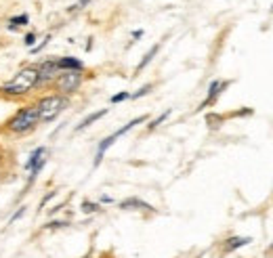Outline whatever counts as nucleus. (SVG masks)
Listing matches in <instances>:
<instances>
[{"label":"nucleus","mask_w":273,"mask_h":258,"mask_svg":"<svg viewBox=\"0 0 273 258\" xmlns=\"http://www.w3.org/2000/svg\"><path fill=\"white\" fill-rule=\"evenodd\" d=\"M36 84H38V69L27 65L23 69H19L9 82H4L0 86V95L9 97V99H17V97L30 95L36 88Z\"/></svg>","instance_id":"nucleus-1"},{"label":"nucleus","mask_w":273,"mask_h":258,"mask_svg":"<svg viewBox=\"0 0 273 258\" xmlns=\"http://www.w3.org/2000/svg\"><path fill=\"white\" fill-rule=\"evenodd\" d=\"M40 124V116H38V105L30 103V105L19 107L4 124V130L11 132L15 137H25Z\"/></svg>","instance_id":"nucleus-2"},{"label":"nucleus","mask_w":273,"mask_h":258,"mask_svg":"<svg viewBox=\"0 0 273 258\" xmlns=\"http://www.w3.org/2000/svg\"><path fill=\"white\" fill-rule=\"evenodd\" d=\"M36 105H38L40 124H48V122H53L55 118H59V114H63V111L69 107V97L59 95V93L46 95L36 101Z\"/></svg>","instance_id":"nucleus-3"},{"label":"nucleus","mask_w":273,"mask_h":258,"mask_svg":"<svg viewBox=\"0 0 273 258\" xmlns=\"http://www.w3.org/2000/svg\"><path fill=\"white\" fill-rule=\"evenodd\" d=\"M82 78H84L82 72H61L53 84H55V88H57L59 95L67 97V95H72V93H76V90L80 88Z\"/></svg>","instance_id":"nucleus-4"},{"label":"nucleus","mask_w":273,"mask_h":258,"mask_svg":"<svg viewBox=\"0 0 273 258\" xmlns=\"http://www.w3.org/2000/svg\"><path fill=\"white\" fill-rule=\"evenodd\" d=\"M36 69H38V84H36V88L53 84V82L57 80V76L61 74L59 67H57V59H44Z\"/></svg>","instance_id":"nucleus-5"},{"label":"nucleus","mask_w":273,"mask_h":258,"mask_svg":"<svg viewBox=\"0 0 273 258\" xmlns=\"http://www.w3.org/2000/svg\"><path fill=\"white\" fill-rule=\"evenodd\" d=\"M57 67H59V72H82L84 63L76 57H61V59H57Z\"/></svg>","instance_id":"nucleus-6"},{"label":"nucleus","mask_w":273,"mask_h":258,"mask_svg":"<svg viewBox=\"0 0 273 258\" xmlns=\"http://www.w3.org/2000/svg\"><path fill=\"white\" fill-rule=\"evenodd\" d=\"M227 86V82H221V80H214V82H210V86H208V97H206V101L202 103V107H208L210 103H214V99L223 93V88ZM200 107V109H202Z\"/></svg>","instance_id":"nucleus-7"},{"label":"nucleus","mask_w":273,"mask_h":258,"mask_svg":"<svg viewBox=\"0 0 273 258\" xmlns=\"http://www.w3.org/2000/svg\"><path fill=\"white\" fill-rule=\"evenodd\" d=\"M107 107H105V109H99V111H95V114H90V116H86V118H84V120L78 124V126H76V132H82V130H86L88 126H90V124H95L97 120H101V118L105 116V114H107Z\"/></svg>","instance_id":"nucleus-8"},{"label":"nucleus","mask_w":273,"mask_h":258,"mask_svg":"<svg viewBox=\"0 0 273 258\" xmlns=\"http://www.w3.org/2000/svg\"><path fill=\"white\" fill-rule=\"evenodd\" d=\"M42 158H46V147H36V149H34V151L30 153V158L25 159V166H23V168H25L27 172H30V170L34 168V166H36V164L40 162Z\"/></svg>","instance_id":"nucleus-9"},{"label":"nucleus","mask_w":273,"mask_h":258,"mask_svg":"<svg viewBox=\"0 0 273 258\" xmlns=\"http://www.w3.org/2000/svg\"><path fill=\"white\" fill-rule=\"evenodd\" d=\"M30 23V15L27 13H23V15H15V17H9V23H6V27H9L11 32H17L19 27H23Z\"/></svg>","instance_id":"nucleus-10"},{"label":"nucleus","mask_w":273,"mask_h":258,"mask_svg":"<svg viewBox=\"0 0 273 258\" xmlns=\"http://www.w3.org/2000/svg\"><path fill=\"white\" fill-rule=\"evenodd\" d=\"M248 241H252L250 237H231V239H227V243H225V252H233V250L246 246Z\"/></svg>","instance_id":"nucleus-11"},{"label":"nucleus","mask_w":273,"mask_h":258,"mask_svg":"<svg viewBox=\"0 0 273 258\" xmlns=\"http://www.w3.org/2000/svg\"><path fill=\"white\" fill-rule=\"evenodd\" d=\"M158 51H160V44H153V46L149 48V51L145 53V57L141 59V63L137 65V72H141V69H145V67H147V63H149V61H151L153 57H156V53H158Z\"/></svg>","instance_id":"nucleus-12"},{"label":"nucleus","mask_w":273,"mask_h":258,"mask_svg":"<svg viewBox=\"0 0 273 258\" xmlns=\"http://www.w3.org/2000/svg\"><path fill=\"white\" fill-rule=\"evenodd\" d=\"M132 206L141 208V210H151V206H149V204H145V201H141V199H124L122 204H120L122 210H130Z\"/></svg>","instance_id":"nucleus-13"},{"label":"nucleus","mask_w":273,"mask_h":258,"mask_svg":"<svg viewBox=\"0 0 273 258\" xmlns=\"http://www.w3.org/2000/svg\"><path fill=\"white\" fill-rule=\"evenodd\" d=\"M168 116H170V109H166V111H164V114H162V116H158V118H156V120H153L151 124H147V128H149V130H153V128H158V126H160V124H162V122L166 120V118H168Z\"/></svg>","instance_id":"nucleus-14"},{"label":"nucleus","mask_w":273,"mask_h":258,"mask_svg":"<svg viewBox=\"0 0 273 258\" xmlns=\"http://www.w3.org/2000/svg\"><path fill=\"white\" fill-rule=\"evenodd\" d=\"M99 210H101L99 204H93V201H82V212L90 214V212H99Z\"/></svg>","instance_id":"nucleus-15"},{"label":"nucleus","mask_w":273,"mask_h":258,"mask_svg":"<svg viewBox=\"0 0 273 258\" xmlns=\"http://www.w3.org/2000/svg\"><path fill=\"white\" fill-rule=\"evenodd\" d=\"M23 44H25L27 48H34V44H36V34H34V32H27L25 38H23Z\"/></svg>","instance_id":"nucleus-16"},{"label":"nucleus","mask_w":273,"mask_h":258,"mask_svg":"<svg viewBox=\"0 0 273 258\" xmlns=\"http://www.w3.org/2000/svg\"><path fill=\"white\" fill-rule=\"evenodd\" d=\"M126 99H130V93H126V90H124V93H118V95H114L109 101L116 105V103H122V101H126Z\"/></svg>","instance_id":"nucleus-17"},{"label":"nucleus","mask_w":273,"mask_h":258,"mask_svg":"<svg viewBox=\"0 0 273 258\" xmlns=\"http://www.w3.org/2000/svg\"><path fill=\"white\" fill-rule=\"evenodd\" d=\"M151 88H153L151 84H145L143 88H139V90H137V93H135V95H130V97H132V99H139V97H143V95H147V93H149V90H151Z\"/></svg>","instance_id":"nucleus-18"},{"label":"nucleus","mask_w":273,"mask_h":258,"mask_svg":"<svg viewBox=\"0 0 273 258\" xmlns=\"http://www.w3.org/2000/svg\"><path fill=\"white\" fill-rule=\"evenodd\" d=\"M23 214H25V206H21L19 210H17V212H15V214H13L11 218H9V225H13V222H17V220H19V218H21V216H23Z\"/></svg>","instance_id":"nucleus-19"},{"label":"nucleus","mask_w":273,"mask_h":258,"mask_svg":"<svg viewBox=\"0 0 273 258\" xmlns=\"http://www.w3.org/2000/svg\"><path fill=\"white\" fill-rule=\"evenodd\" d=\"M61 227H67L65 220H53L48 222V225H44V229H61Z\"/></svg>","instance_id":"nucleus-20"},{"label":"nucleus","mask_w":273,"mask_h":258,"mask_svg":"<svg viewBox=\"0 0 273 258\" xmlns=\"http://www.w3.org/2000/svg\"><path fill=\"white\" fill-rule=\"evenodd\" d=\"M90 2V0H80V2H76V4H72V6H69V13H74V11H80V9H84V6H86Z\"/></svg>","instance_id":"nucleus-21"},{"label":"nucleus","mask_w":273,"mask_h":258,"mask_svg":"<svg viewBox=\"0 0 273 258\" xmlns=\"http://www.w3.org/2000/svg\"><path fill=\"white\" fill-rule=\"evenodd\" d=\"M55 195H57V191H48V193L44 195V198H42V199H40V208H44V206L48 204V201H51V199L55 198Z\"/></svg>","instance_id":"nucleus-22"},{"label":"nucleus","mask_w":273,"mask_h":258,"mask_svg":"<svg viewBox=\"0 0 273 258\" xmlns=\"http://www.w3.org/2000/svg\"><path fill=\"white\" fill-rule=\"evenodd\" d=\"M48 42H51V36H44V40H42V42H40V44H36V46H34V48H32V53H40V51H42V48H44V46H46Z\"/></svg>","instance_id":"nucleus-23"},{"label":"nucleus","mask_w":273,"mask_h":258,"mask_svg":"<svg viewBox=\"0 0 273 258\" xmlns=\"http://www.w3.org/2000/svg\"><path fill=\"white\" fill-rule=\"evenodd\" d=\"M141 36H143V30H137L135 34H132V38H135V40H137V38H141Z\"/></svg>","instance_id":"nucleus-24"},{"label":"nucleus","mask_w":273,"mask_h":258,"mask_svg":"<svg viewBox=\"0 0 273 258\" xmlns=\"http://www.w3.org/2000/svg\"><path fill=\"white\" fill-rule=\"evenodd\" d=\"M84 258H90V256H84Z\"/></svg>","instance_id":"nucleus-25"},{"label":"nucleus","mask_w":273,"mask_h":258,"mask_svg":"<svg viewBox=\"0 0 273 258\" xmlns=\"http://www.w3.org/2000/svg\"><path fill=\"white\" fill-rule=\"evenodd\" d=\"M271 250H273V246H271Z\"/></svg>","instance_id":"nucleus-26"}]
</instances>
